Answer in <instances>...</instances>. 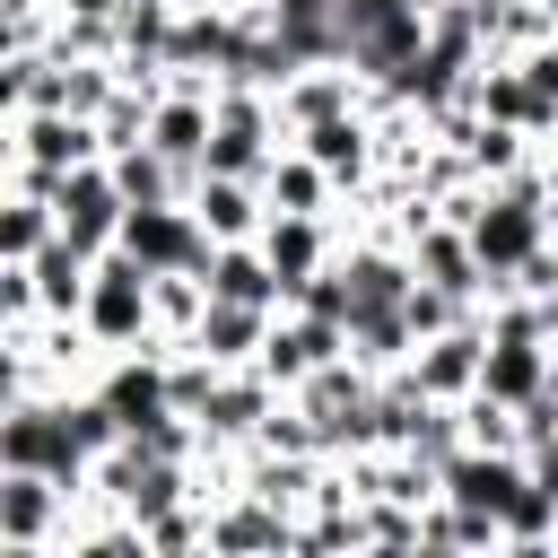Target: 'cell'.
Segmentation results:
<instances>
[{
	"label": "cell",
	"mask_w": 558,
	"mask_h": 558,
	"mask_svg": "<svg viewBox=\"0 0 558 558\" xmlns=\"http://www.w3.org/2000/svg\"><path fill=\"white\" fill-rule=\"evenodd\" d=\"M340 218H323V209H270V227H262V253H270V270H279V288L296 296L314 270H331L340 262Z\"/></svg>",
	"instance_id": "cell-9"
},
{
	"label": "cell",
	"mask_w": 558,
	"mask_h": 558,
	"mask_svg": "<svg viewBox=\"0 0 558 558\" xmlns=\"http://www.w3.org/2000/svg\"><path fill=\"white\" fill-rule=\"evenodd\" d=\"M541 157H549V166H558V131H549V140H541Z\"/></svg>",
	"instance_id": "cell-17"
},
{
	"label": "cell",
	"mask_w": 558,
	"mask_h": 558,
	"mask_svg": "<svg viewBox=\"0 0 558 558\" xmlns=\"http://www.w3.org/2000/svg\"><path fill=\"white\" fill-rule=\"evenodd\" d=\"M52 218H61V235H70L78 253H113V244H122V218H131V201H122L113 166H105V157H87V166L52 174Z\"/></svg>",
	"instance_id": "cell-5"
},
{
	"label": "cell",
	"mask_w": 558,
	"mask_h": 558,
	"mask_svg": "<svg viewBox=\"0 0 558 558\" xmlns=\"http://www.w3.org/2000/svg\"><path fill=\"white\" fill-rule=\"evenodd\" d=\"M105 157V131L87 113H9V183L52 192V174Z\"/></svg>",
	"instance_id": "cell-3"
},
{
	"label": "cell",
	"mask_w": 558,
	"mask_h": 558,
	"mask_svg": "<svg viewBox=\"0 0 558 558\" xmlns=\"http://www.w3.org/2000/svg\"><path fill=\"white\" fill-rule=\"evenodd\" d=\"M122 253H140L148 270H209V253H218V235L201 227V209L192 201H140L131 218H122Z\"/></svg>",
	"instance_id": "cell-6"
},
{
	"label": "cell",
	"mask_w": 558,
	"mask_h": 558,
	"mask_svg": "<svg viewBox=\"0 0 558 558\" xmlns=\"http://www.w3.org/2000/svg\"><path fill=\"white\" fill-rule=\"evenodd\" d=\"M340 44L366 87H392L427 52V0H340Z\"/></svg>",
	"instance_id": "cell-2"
},
{
	"label": "cell",
	"mask_w": 558,
	"mask_h": 558,
	"mask_svg": "<svg viewBox=\"0 0 558 558\" xmlns=\"http://www.w3.org/2000/svg\"><path fill=\"white\" fill-rule=\"evenodd\" d=\"M480 392L523 410L549 392V331H488V357H480Z\"/></svg>",
	"instance_id": "cell-11"
},
{
	"label": "cell",
	"mask_w": 558,
	"mask_h": 558,
	"mask_svg": "<svg viewBox=\"0 0 558 558\" xmlns=\"http://www.w3.org/2000/svg\"><path fill=\"white\" fill-rule=\"evenodd\" d=\"M52 9H61V17H113L122 0H52Z\"/></svg>",
	"instance_id": "cell-15"
},
{
	"label": "cell",
	"mask_w": 558,
	"mask_h": 558,
	"mask_svg": "<svg viewBox=\"0 0 558 558\" xmlns=\"http://www.w3.org/2000/svg\"><path fill=\"white\" fill-rule=\"evenodd\" d=\"M105 410H113V427L122 436H148L157 418H174V384H166V340H148V349H113L105 366H96V384H87Z\"/></svg>",
	"instance_id": "cell-4"
},
{
	"label": "cell",
	"mask_w": 558,
	"mask_h": 558,
	"mask_svg": "<svg viewBox=\"0 0 558 558\" xmlns=\"http://www.w3.org/2000/svg\"><path fill=\"white\" fill-rule=\"evenodd\" d=\"M78 331L113 357V349H148L157 340V270L140 253H96V279H87V305H78Z\"/></svg>",
	"instance_id": "cell-1"
},
{
	"label": "cell",
	"mask_w": 558,
	"mask_h": 558,
	"mask_svg": "<svg viewBox=\"0 0 558 558\" xmlns=\"http://www.w3.org/2000/svg\"><path fill=\"white\" fill-rule=\"evenodd\" d=\"M462 96H471L488 122H514V131H532V140H549V131H558V105H549V96L532 87V70H523V61H506V52H488V61L471 70V87H462Z\"/></svg>",
	"instance_id": "cell-10"
},
{
	"label": "cell",
	"mask_w": 558,
	"mask_h": 558,
	"mask_svg": "<svg viewBox=\"0 0 558 558\" xmlns=\"http://www.w3.org/2000/svg\"><path fill=\"white\" fill-rule=\"evenodd\" d=\"M331 357H349V323H331V314H296V305H279V323H270V340H262V375L279 384V392H296L314 366H331Z\"/></svg>",
	"instance_id": "cell-7"
},
{
	"label": "cell",
	"mask_w": 558,
	"mask_h": 558,
	"mask_svg": "<svg viewBox=\"0 0 558 558\" xmlns=\"http://www.w3.org/2000/svg\"><path fill=\"white\" fill-rule=\"evenodd\" d=\"M192 209H201V227H209L218 244H244V235L270 227V192H262L253 174H201V183H192Z\"/></svg>",
	"instance_id": "cell-13"
},
{
	"label": "cell",
	"mask_w": 558,
	"mask_h": 558,
	"mask_svg": "<svg viewBox=\"0 0 558 558\" xmlns=\"http://www.w3.org/2000/svg\"><path fill=\"white\" fill-rule=\"evenodd\" d=\"M375 87L349 70V61H305V70H288V87H279V113H288V131H305V122H331V113H349V105H366Z\"/></svg>",
	"instance_id": "cell-12"
},
{
	"label": "cell",
	"mask_w": 558,
	"mask_h": 558,
	"mask_svg": "<svg viewBox=\"0 0 558 558\" xmlns=\"http://www.w3.org/2000/svg\"><path fill=\"white\" fill-rule=\"evenodd\" d=\"M270 305H235V296H209L201 305V323H192V349H209L218 366H253L262 357V340H270Z\"/></svg>",
	"instance_id": "cell-14"
},
{
	"label": "cell",
	"mask_w": 558,
	"mask_h": 558,
	"mask_svg": "<svg viewBox=\"0 0 558 558\" xmlns=\"http://www.w3.org/2000/svg\"><path fill=\"white\" fill-rule=\"evenodd\" d=\"M480 357H488V314H462L453 331L418 340L401 375H410L427 401H471V392H480Z\"/></svg>",
	"instance_id": "cell-8"
},
{
	"label": "cell",
	"mask_w": 558,
	"mask_h": 558,
	"mask_svg": "<svg viewBox=\"0 0 558 558\" xmlns=\"http://www.w3.org/2000/svg\"><path fill=\"white\" fill-rule=\"evenodd\" d=\"M549 392H558V340H549Z\"/></svg>",
	"instance_id": "cell-16"
},
{
	"label": "cell",
	"mask_w": 558,
	"mask_h": 558,
	"mask_svg": "<svg viewBox=\"0 0 558 558\" xmlns=\"http://www.w3.org/2000/svg\"><path fill=\"white\" fill-rule=\"evenodd\" d=\"M549 331H558V296H549Z\"/></svg>",
	"instance_id": "cell-18"
}]
</instances>
